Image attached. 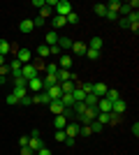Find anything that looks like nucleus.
Masks as SVG:
<instances>
[{
    "mask_svg": "<svg viewBox=\"0 0 139 155\" xmlns=\"http://www.w3.org/2000/svg\"><path fill=\"white\" fill-rule=\"evenodd\" d=\"M132 134H134V137H139V123H134V125H132Z\"/></svg>",
    "mask_w": 139,
    "mask_h": 155,
    "instance_id": "8fccbe9b",
    "label": "nucleus"
},
{
    "mask_svg": "<svg viewBox=\"0 0 139 155\" xmlns=\"http://www.w3.org/2000/svg\"><path fill=\"white\" fill-rule=\"evenodd\" d=\"M19 104H21V107H30V104H33V100H30V97H23V100H19Z\"/></svg>",
    "mask_w": 139,
    "mask_h": 155,
    "instance_id": "58836bf2",
    "label": "nucleus"
},
{
    "mask_svg": "<svg viewBox=\"0 0 139 155\" xmlns=\"http://www.w3.org/2000/svg\"><path fill=\"white\" fill-rule=\"evenodd\" d=\"M44 42H46L49 46L58 44V32H56V30H49V32H46V37H44Z\"/></svg>",
    "mask_w": 139,
    "mask_h": 155,
    "instance_id": "6ab92c4d",
    "label": "nucleus"
},
{
    "mask_svg": "<svg viewBox=\"0 0 139 155\" xmlns=\"http://www.w3.org/2000/svg\"><path fill=\"white\" fill-rule=\"evenodd\" d=\"M12 95L16 97V100H23V97L28 95V86H23V88H14V91H12Z\"/></svg>",
    "mask_w": 139,
    "mask_h": 155,
    "instance_id": "4be33fe9",
    "label": "nucleus"
},
{
    "mask_svg": "<svg viewBox=\"0 0 139 155\" xmlns=\"http://www.w3.org/2000/svg\"><path fill=\"white\" fill-rule=\"evenodd\" d=\"M28 141H30V137H21V139H19V146L23 148V146H28Z\"/></svg>",
    "mask_w": 139,
    "mask_h": 155,
    "instance_id": "c03bdc74",
    "label": "nucleus"
},
{
    "mask_svg": "<svg viewBox=\"0 0 139 155\" xmlns=\"http://www.w3.org/2000/svg\"><path fill=\"white\" fill-rule=\"evenodd\" d=\"M58 46H60V51H63V49H72V39L70 37H58Z\"/></svg>",
    "mask_w": 139,
    "mask_h": 155,
    "instance_id": "5701e85b",
    "label": "nucleus"
},
{
    "mask_svg": "<svg viewBox=\"0 0 139 155\" xmlns=\"http://www.w3.org/2000/svg\"><path fill=\"white\" fill-rule=\"evenodd\" d=\"M127 109V102L125 100H116V102H111V114H116V116H123Z\"/></svg>",
    "mask_w": 139,
    "mask_h": 155,
    "instance_id": "39448f33",
    "label": "nucleus"
},
{
    "mask_svg": "<svg viewBox=\"0 0 139 155\" xmlns=\"http://www.w3.org/2000/svg\"><path fill=\"white\" fill-rule=\"evenodd\" d=\"M49 16H51V7H42V9H40V19H49Z\"/></svg>",
    "mask_w": 139,
    "mask_h": 155,
    "instance_id": "7c9ffc66",
    "label": "nucleus"
},
{
    "mask_svg": "<svg viewBox=\"0 0 139 155\" xmlns=\"http://www.w3.org/2000/svg\"><path fill=\"white\" fill-rule=\"evenodd\" d=\"M0 65H5V58H2V56H0Z\"/></svg>",
    "mask_w": 139,
    "mask_h": 155,
    "instance_id": "603ef678",
    "label": "nucleus"
},
{
    "mask_svg": "<svg viewBox=\"0 0 139 155\" xmlns=\"http://www.w3.org/2000/svg\"><path fill=\"white\" fill-rule=\"evenodd\" d=\"M93 9H95V14H98V16H104V14H107V5H102V2H98Z\"/></svg>",
    "mask_w": 139,
    "mask_h": 155,
    "instance_id": "bb28decb",
    "label": "nucleus"
},
{
    "mask_svg": "<svg viewBox=\"0 0 139 155\" xmlns=\"http://www.w3.org/2000/svg\"><path fill=\"white\" fill-rule=\"evenodd\" d=\"M9 42H5V39H0V56H2V58H5V53H9Z\"/></svg>",
    "mask_w": 139,
    "mask_h": 155,
    "instance_id": "a878e982",
    "label": "nucleus"
},
{
    "mask_svg": "<svg viewBox=\"0 0 139 155\" xmlns=\"http://www.w3.org/2000/svg\"><path fill=\"white\" fill-rule=\"evenodd\" d=\"M37 56H40V58H46V56H49V46L40 44V46H37Z\"/></svg>",
    "mask_w": 139,
    "mask_h": 155,
    "instance_id": "cd10ccee",
    "label": "nucleus"
},
{
    "mask_svg": "<svg viewBox=\"0 0 139 155\" xmlns=\"http://www.w3.org/2000/svg\"><path fill=\"white\" fill-rule=\"evenodd\" d=\"M118 7H121V2H118V0H111V2L107 5V9H109V12H118Z\"/></svg>",
    "mask_w": 139,
    "mask_h": 155,
    "instance_id": "f704fd0d",
    "label": "nucleus"
},
{
    "mask_svg": "<svg viewBox=\"0 0 139 155\" xmlns=\"http://www.w3.org/2000/svg\"><path fill=\"white\" fill-rule=\"evenodd\" d=\"M30 58H33V53L28 51L26 46H23V49H19V51H16V60H19L21 65H28V63H30Z\"/></svg>",
    "mask_w": 139,
    "mask_h": 155,
    "instance_id": "0eeeda50",
    "label": "nucleus"
},
{
    "mask_svg": "<svg viewBox=\"0 0 139 155\" xmlns=\"http://www.w3.org/2000/svg\"><path fill=\"white\" fill-rule=\"evenodd\" d=\"M53 139H56V141H65V139H67V137H65V130H56V134H53Z\"/></svg>",
    "mask_w": 139,
    "mask_h": 155,
    "instance_id": "c85d7f7f",
    "label": "nucleus"
},
{
    "mask_svg": "<svg viewBox=\"0 0 139 155\" xmlns=\"http://www.w3.org/2000/svg\"><path fill=\"white\" fill-rule=\"evenodd\" d=\"M28 91H33V93H42L44 91V86H42V77H35L28 81Z\"/></svg>",
    "mask_w": 139,
    "mask_h": 155,
    "instance_id": "1a4fd4ad",
    "label": "nucleus"
},
{
    "mask_svg": "<svg viewBox=\"0 0 139 155\" xmlns=\"http://www.w3.org/2000/svg\"><path fill=\"white\" fill-rule=\"evenodd\" d=\"M56 84H58L56 74H44V77H42V86H44V91H46V88H51V86H56Z\"/></svg>",
    "mask_w": 139,
    "mask_h": 155,
    "instance_id": "ddd939ff",
    "label": "nucleus"
},
{
    "mask_svg": "<svg viewBox=\"0 0 139 155\" xmlns=\"http://www.w3.org/2000/svg\"><path fill=\"white\" fill-rule=\"evenodd\" d=\"M44 143H42V137H40V132L37 130H33V134H30V141H28V148L33 150V153H37V150L42 148Z\"/></svg>",
    "mask_w": 139,
    "mask_h": 155,
    "instance_id": "7ed1b4c3",
    "label": "nucleus"
},
{
    "mask_svg": "<svg viewBox=\"0 0 139 155\" xmlns=\"http://www.w3.org/2000/svg\"><path fill=\"white\" fill-rule=\"evenodd\" d=\"M49 56H60V46H58V44L49 46Z\"/></svg>",
    "mask_w": 139,
    "mask_h": 155,
    "instance_id": "4c0bfd02",
    "label": "nucleus"
},
{
    "mask_svg": "<svg viewBox=\"0 0 139 155\" xmlns=\"http://www.w3.org/2000/svg\"><path fill=\"white\" fill-rule=\"evenodd\" d=\"M118 26H121V28H130V23H127L125 16H121V19H118Z\"/></svg>",
    "mask_w": 139,
    "mask_h": 155,
    "instance_id": "37998d69",
    "label": "nucleus"
},
{
    "mask_svg": "<svg viewBox=\"0 0 139 155\" xmlns=\"http://www.w3.org/2000/svg\"><path fill=\"white\" fill-rule=\"evenodd\" d=\"M46 95L51 97V102H53V100H60V97H63V91H60V84L51 86V88H46Z\"/></svg>",
    "mask_w": 139,
    "mask_h": 155,
    "instance_id": "9b49d317",
    "label": "nucleus"
},
{
    "mask_svg": "<svg viewBox=\"0 0 139 155\" xmlns=\"http://www.w3.org/2000/svg\"><path fill=\"white\" fill-rule=\"evenodd\" d=\"M33 5H35V7H40V9H42V7H46V5H44V0H33Z\"/></svg>",
    "mask_w": 139,
    "mask_h": 155,
    "instance_id": "09e8293b",
    "label": "nucleus"
},
{
    "mask_svg": "<svg viewBox=\"0 0 139 155\" xmlns=\"http://www.w3.org/2000/svg\"><path fill=\"white\" fill-rule=\"evenodd\" d=\"M107 91H109V86H107V84H102V81L93 84V95L98 97V100H102V97L107 95Z\"/></svg>",
    "mask_w": 139,
    "mask_h": 155,
    "instance_id": "423d86ee",
    "label": "nucleus"
},
{
    "mask_svg": "<svg viewBox=\"0 0 139 155\" xmlns=\"http://www.w3.org/2000/svg\"><path fill=\"white\" fill-rule=\"evenodd\" d=\"M44 70H46V74H56V72H58V65L56 63H46Z\"/></svg>",
    "mask_w": 139,
    "mask_h": 155,
    "instance_id": "c756f323",
    "label": "nucleus"
},
{
    "mask_svg": "<svg viewBox=\"0 0 139 155\" xmlns=\"http://www.w3.org/2000/svg\"><path fill=\"white\" fill-rule=\"evenodd\" d=\"M84 104H86L88 109H93V107H98V97L93 95V93H88V95H86V100H84Z\"/></svg>",
    "mask_w": 139,
    "mask_h": 155,
    "instance_id": "412c9836",
    "label": "nucleus"
},
{
    "mask_svg": "<svg viewBox=\"0 0 139 155\" xmlns=\"http://www.w3.org/2000/svg\"><path fill=\"white\" fill-rule=\"evenodd\" d=\"M65 125H67V116L60 114V116L53 118V127H56V130H65Z\"/></svg>",
    "mask_w": 139,
    "mask_h": 155,
    "instance_id": "f3484780",
    "label": "nucleus"
},
{
    "mask_svg": "<svg viewBox=\"0 0 139 155\" xmlns=\"http://www.w3.org/2000/svg\"><path fill=\"white\" fill-rule=\"evenodd\" d=\"M77 134H79V123H67L65 125V137L77 139Z\"/></svg>",
    "mask_w": 139,
    "mask_h": 155,
    "instance_id": "f8f14e48",
    "label": "nucleus"
},
{
    "mask_svg": "<svg viewBox=\"0 0 139 155\" xmlns=\"http://www.w3.org/2000/svg\"><path fill=\"white\" fill-rule=\"evenodd\" d=\"M86 51H88L86 42H72V53L74 56H86Z\"/></svg>",
    "mask_w": 139,
    "mask_h": 155,
    "instance_id": "9d476101",
    "label": "nucleus"
},
{
    "mask_svg": "<svg viewBox=\"0 0 139 155\" xmlns=\"http://www.w3.org/2000/svg\"><path fill=\"white\" fill-rule=\"evenodd\" d=\"M74 141H77V139H72V137H67V139H65L63 143H67V146H74Z\"/></svg>",
    "mask_w": 139,
    "mask_h": 155,
    "instance_id": "3c124183",
    "label": "nucleus"
},
{
    "mask_svg": "<svg viewBox=\"0 0 139 155\" xmlns=\"http://www.w3.org/2000/svg\"><path fill=\"white\" fill-rule=\"evenodd\" d=\"M21 77L26 79V81H30V79L40 77V72L35 70V65H33V63H28V65H23V67H21Z\"/></svg>",
    "mask_w": 139,
    "mask_h": 155,
    "instance_id": "20e7f679",
    "label": "nucleus"
},
{
    "mask_svg": "<svg viewBox=\"0 0 139 155\" xmlns=\"http://www.w3.org/2000/svg\"><path fill=\"white\" fill-rule=\"evenodd\" d=\"M86 58H91V60H98V58H100V51H93V49H88V51H86Z\"/></svg>",
    "mask_w": 139,
    "mask_h": 155,
    "instance_id": "e433bc0d",
    "label": "nucleus"
},
{
    "mask_svg": "<svg viewBox=\"0 0 139 155\" xmlns=\"http://www.w3.org/2000/svg\"><path fill=\"white\" fill-rule=\"evenodd\" d=\"M102 127H104V125H102V123H98V120H93V123H91V130H93V132H98V134L102 132Z\"/></svg>",
    "mask_w": 139,
    "mask_h": 155,
    "instance_id": "c9c22d12",
    "label": "nucleus"
},
{
    "mask_svg": "<svg viewBox=\"0 0 139 155\" xmlns=\"http://www.w3.org/2000/svg\"><path fill=\"white\" fill-rule=\"evenodd\" d=\"M33 23H35V28H42V26H44V19H40V16H37Z\"/></svg>",
    "mask_w": 139,
    "mask_h": 155,
    "instance_id": "49530a36",
    "label": "nucleus"
},
{
    "mask_svg": "<svg viewBox=\"0 0 139 155\" xmlns=\"http://www.w3.org/2000/svg\"><path fill=\"white\" fill-rule=\"evenodd\" d=\"M118 12L123 14V16H127V14L132 12V9H130V5H127V2H121V7H118Z\"/></svg>",
    "mask_w": 139,
    "mask_h": 155,
    "instance_id": "473e14b6",
    "label": "nucleus"
},
{
    "mask_svg": "<svg viewBox=\"0 0 139 155\" xmlns=\"http://www.w3.org/2000/svg\"><path fill=\"white\" fill-rule=\"evenodd\" d=\"M109 116H111V114H98V118H95V120H98V123H102V125H107V123H109Z\"/></svg>",
    "mask_w": 139,
    "mask_h": 155,
    "instance_id": "2f4dec72",
    "label": "nucleus"
},
{
    "mask_svg": "<svg viewBox=\"0 0 139 155\" xmlns=\"http://www.w3.org/2000/svg\"><path fill=\"white\" fill-rule=\"evenodd\" d=\"M58 67H60V70H70V67H72V56H70V53H63Z\"/></svg>",
    "mask_w": 139,
    "mask_h": 155,
    "instance_id": "dca6fc26",
    "label": "nucleus"
},
{
    "mask_svg": "<svg viewBox=\"0 0 139 155\" xmlns=\"http://www.w3.org/2000/svg\"><path fill=\"white\" fill-rule=\"evenodd\" d=\"M116 16H118V12H109V9L104 14V19H109V21H116Z\"/></svg>",
    "mask_w": 139,
    "mask_h": 155,
    "instance_id": "ea45409f",
    "label": "nucleus"
},
{
    "mask_svg": "<svg viewBox=\"0 0 139 155\" xmlns=\"http://www.w3.org/2000/svg\"><path fill=\"white\" fill-rule=\"evenodd\" d=\"M65 19H67V26H74V23H79V14H77V12H70Z\"/></svg>",
    "mask_w": 139,
    "mask_h": 155,
    "instance_id": "393cba45",
    "label": "nucleus"
},
{
    "mask_svg": "<svg viewBox=\"0 0 139 155\" xmlns=\"http://www.w3.org/2000/svg\"><path fill=\"white\" fill-rule=\"evenodd\" d=\"M35 155H53V153H51V150H49V148H46V146H42V148L37 150V153H35Z\"/></svg>",
    "mask_w": 139,
    "mask_h": 155,
    "instance_id": "79ce46f5",
    "label": "nucleus"
},
{
    "mask_svg": "<svg viewBox=\"0 0 139 155\" xmlns=\"http://www.w3.org/2000/svg\"><path fill=\"white\" fill-rule=\"evenodd\" d=\"M63 26H67V19H65V16H53V21H51V30H60Z\"/></svg>",
    "mask_w": 139,
    "mask_h": 155,
    "instance_id": "4468645a",
    "label": "nucleus"
},
{
    "mask_svg": "<svg viewBox=\"0 0 139 155\" xmlns=\"http://www.w3.org/2000/svg\"><path fill=\"white\" fill-rule=\"evenodd\" d=\"M56 79H58V84H63V81H70V79H72V72H70V70H60V67H58V72H56Z\"/></svg>",
    "mask_w": 139,
    "mask_h": 155,
    "instance_id": "2eb2a0df",
    "label": "nucleus"
},
{
    "mask_svg": "<svg viewBox=\"0 0 139 155\" xmlns=\"http://www.w3.org/2000/svg\"><path fill=\"white\" fill-rule=\"evenodd\" d=\"M49 109H51V114H53V116H60V114H65V109H67V107H65L63 102H60V100H53V102L49 104Z\"/></svg>",
    "mask_w": 139,
    "mask_h": 155,
    "instance_id": "6e6552de",
    "label": "nucleus"
},
{
    "mask_svg": "<svg viewBox=\"0 0 139 155\" xmlns=\"http://www.w3.org/2000/svg\"><path fill=\"white\" fill-rule=\"evenodd\" d=\"M79 132H81V137H91V134H93L91 125H81V127H79Z\"/></svg>",
    "mask_w": 139,
    "mask_h": 155,
    "instance_id": "72a5a7b5",
    "label": "nucleus"
},
{
    "mask_svg": "<svg viewBox=\"0 0 139 155\" xmlns=\"http://www.w3.org/2000/svg\"><path fill=\"white\" fill-rule=\"evenodd\" d=\"M102 44H104V42H102V37H93L91 42H88V49H93V51H100V49H102Z\"/></svg>",
    "mask_w": 139,
    "mask_h": 155,
    "instance_id": "aec40b11",
    "label": "nucleus"
},
{
    "mask_svg": "<svg viewBox=\"0 0 139 155\" xmlns=\"http://www.w3.org/2000/svg\"><path fill=\"white\" fill-rule=\"evenodd\" d=\"M9 74V65H0V77H7Z\"/></svg>",
    "mask_w": 139,
    "mask_h": 155,
    "instance_id": "a19ab883",
    "label": "nucleus"
},
{
    "mask_svg": "<svg viewBox=\"0 0 139 155\" xmlns=\"http://www.w3.org/2000/svg\"><path fill=\"white\" fill-rule=\"evenodd\" d=\"M19 30L21 32H33L35 30V23L30 19H23V21H21V26H19Z\"/></svg>",
    "mask_w": 139,
    "mask_h": 155,
    "instance_id": "a211bd4d",
    "label": "nucleus"
},
{
    "mask_svg": "<svg viewBox=\"0 0 139 155\" xmlns=\"http://www.w3.org/2000/svg\"><path fill=\"white\" fill-rule=\"evenodd\" d=\"M21 155H35V153L28 148V146H23V148H21Z\"/></svg>",
    "mask_w": 139,
    "mask_h": 155,
    "instance_id": "de8ad7c7",
    "label": "nucleus"
},
{
    "mask_svg": "<svg viewBox=\"0 0 139 155\" xmlns=\"http://www.w3.org/2000/svg\"><path fill=\"white\" fill-rule=\"evenodd\" d=\"M77 118H79V123H81V125H91L93 120L98 118V109H95V107H93V109H86L81 116H77Z\"/></svg>",
    "mask_w": 139,
    "mask_h": 155,
    "instance_id": "f03ea898",
    "label": "nucleus"
},
{
    "mask_svg": "<svg viewBox=\"0 0 139 155\" xmlns=\"http://www.w3.org/2000/svg\"><path fill=\"white\" fill-rule=\"evenodd\" d=\"M107 100H109V102H116V100H121V95H118V91H114V88H109V91H107Z\"/></svg>",
    "mask_w": 139,
    "mask_h": 155,
    "instance_id": "b1692460",
    "label": "nucleus"
},
{
    "mask_svg": "<svg viewBox=\"0 0 139 155\" xmlns=\"http://www.w3.org/2000/svg\"><path fill=\"white\" fill-rule=\"evenodd\" d=\"M56 16H67V14L72 12V2L70 0H56Z\"/></svg>",
    "mask_w": 139,
    "mask_h": 155,
    "instance_id": "f257e3e1",
    "label": "nucleus"
},
{
    "mask_svg": "<svg viewBox=\"0 0 139 155\" xmlns=\"http://www.w3.org/2000/svg\"><path fill=\"white\" fill-rule=\"evenodd\" d=\"M7 104H19V100H16V97L9 93V95H7Z\"/></svg>",
    "mask_w": 139,
    "mask_h": 155,
    "instance_id": "a18cd8bd",
    "label": "nucleus"
}]
</instances>
